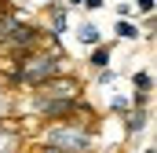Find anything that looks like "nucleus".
<instances>
[{
    "instance_id": "f257e3e1",
    "label": "nucleus",
    "mask_w": 157,
    "mask_h": 153,
    "mask_svg": "<svg viewBox=\"0 0 157 153\" xmlns=\"http://www.w3.org/2000/svg\"><path fill=\"white\" fill-rule=\"evenodd\" d=\"M62 73V55H51V51H26L18 55V73H15V84H26V88H44L48 80Z\"/></svg>"
},
{
    "instance_id": "f03ea898",
    "label": "nucleus",
    "mask_w": 157,
    "mask_h": 153,
    "mask_svg": "<svg viewBox=\"0 0 157 153\" xmlns=\"http://www.w3.org/2000/svg\"><path fill=\"white\" fill-rule=\"evenodd\" d=\"M40 37H44V33H40L37 26H29V22H18V18H15V22L4 29V37H0V40H4L15 55H18V51L26 55V51H33V47L40 44Z\"/></svg>"
},
{
    "instance_id": "7ed1b4c3",
    "label": "nucleus",
    "mask_w": 157,
    "mask_h": 153,
    "mask_svg": "<svg viewBox=\"0 0 157 153\" xmlns=\"http://www.w3.org/2000/svg\"><path fill=\"white\" fill-rule=\"evenodd\" d=\"M110 58H113V40H110V44H95L91 55H88V66H91V69H106Z\"/></svg>"
},
{
    "instance_id": "20e7f679",
    "label": "nucleus",
    "mask_w": 157,
    "mask_h": 153,
    "mask_svg": "<svg viewBox=\"0 0 157 153\" xmlns=\"http://www.w3.org/2000/svg\"><path fill=\"white\" fill-rule=\"evenodd\" d=\"M62 33H66V4H59V0H55V7H51V40L59 44Z\"/></svg>"
},
{
    "instance_id": "39448f33",
    "label": "nucleus",
    "mask_w": 157,
    "mask_h": 153,
    "mask_svg": "<svg viewBox=\"0 0 157 153\" xmlns=\"http://www.w3.org/2000/svg\"><path fill=\"white\" fill-rule=\"evenodd\" d=\"M146 120H150L146 106H135V110L128 113V135H139V131H146Z\"/></svg>"
},
{
    "instance_id": "423d86ee",
    "label": "nucleus",
    "mask_w": 157,
    "mask_h": 153,
    "mask_svg": "<svg viewBox=\"0 0 157 153\" xmlns=\"http://www.w3.org/2000/svg\"><path fill=\"white\" fill-rule=\"evenodd\" d=\"M77 40L84 44V47H95V44H102V33L91 26V22H80V29H77Z\"/></svg>"
},
{
    "instance_id": "0eeeda50",
    "label": "nucleus",
    "mask_w": 157,
    "mask_h": 153,
    "mask_svg": "<svg viewBox=\"0 0 157 153\" xmlns=\"http://www.w3.org/2000/svg\"><path fill=\"white\" fill-rule=\"evenodd\" d=\"M113 33H117L121 40H139V37H143V33H139V26H135L132 18H121L117 26H113Z\"/></svg>"
},
{
    "instance_id": "6e6552de",
    "label": "nucleus",
    "mask_w": 157,
    "mask_h": 153,
    "mask_svg": "<svg viewBox=\"0 0 157 153\" xmlns=\"http://www.w3.org/2000/svg\"><path fill=\"white\" fill-rule=\"evenodd\" d=\"M132 84H135V91H154V73L150 69H135Z\"/></svg>"
},
{
    "instance_id": "1a4fd4ad",
    "label": "nucleus",
    "mask_w": 157,
    "mask_h": 153,
    "mask_svg": "<svg viewBox=\"0 0 157 153\" xmlns=\"http://www.w3.org/2000/svg\"><path fill=\"white\" fill-rule=\"evenodd\" d=\"M113 80H117V73H113L110 66H106V69H99V84H113Z\"/></svg>"
},
{
    "instance_id": "9d476101",
    "label": "nucleus",
    "mask_w": 157,
    "mask_h": 153,
    "mask_svg": "<svg viewBox=\"0 0 157 153\" xmlns=\"http://www.w3.org/2000/svg\"><path fill=\"white\" fill-rule=\"evenodd\" d=\"M154 4H157V0H139L135 7H139V15H154Z\"/></svg>"
},
{
    "instance_id": "9b49d317",
    "label": "nucleus",
    "mask_w": 157,
    "mask_h": 153,
    "mask_svg": "<svg viewBox=\"0 0 157 153\" xmlns=\"http://www.w3.org/2000/svg\"><path fill=\"white\" fill-rule=\"evenodd\" d=\"M80 7H84V11H99V7H106V0H84Z\"/></svg>"
},
{
    "instance_id": "f8f14e48",
    "label": "nucleus",
    "mask_w": 157,
    "mask_h": 153,
    "mask_svg": "<svg viewBox=\"0 0 157 153\" xmlns=\"http://www.w3.org/2000/svg\"><path fill=\"white\" fill-rule=\"evenodd\" d=\"M132 11H135L132 4H117V15H121V18H132Z\"/></svg>"
},
{
    "instance_id": "ddd939ff",
    "label": "nucleus",
    "mask_w": 157,
    "mask_h": 153,
    "mask_svg": "<svg viewBox=\"0 0 157 153\" xmlns=\"http://www.w3.org/2000/svg\"><path fill=\"white\" fill-rule=\"evenodd\" d=\"M80 4H84V0H66V7H80Z\"/></svg>"
}]
</instances>
